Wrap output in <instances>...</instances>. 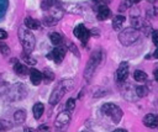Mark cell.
Returning a JSON list of instances; mask_svg holds the SVG:
<instances>
[{
    "mask_svg": "<svg viewBox=\"0 0 158 132\" xmlns=\"http://www.w3.org/2000/svg\"><path fill=\"white\" fill-rule=\"evenodd\" d=\"M49 39H51V42H52L54 46H60L62 42H63V37H62L58 32H52V33L49 35Z\"/></svg>",
    "mask_w": 158,
    "mask_h": 132,
    "instance_id": "ac0fdd59",
    "label": "cell"
},
{
    "mask_svg": "<svg viewBox=\"0 0 158 132\" xmlns=\"http://www.w3.org/2000/svg\"><path fill=\"white\" fill-rule=\"evenodd\" d=\"M11 128V125L7 121H0V132H4L5 130Z\"/></svg>",
    "mask_w": 158,
    "mask_h": 132,
    "instance_id": "4316f807",
    "label": "cell"
},
{
    "mask_svg": "<svg viewBox=\"0 0 158 132\" xmlns=\"http://www.w3.org/2000/svg\"><path fill=\"white\" fill-rule=\"evenodd\" d=\"M123 22H125V16H122V15H116V16L112 19V27H114L115 30H120V28L122 27Z\"/></svg>",
    "mask_w": 158,
    "mask_h": 132,
    "instance_id": "e0dca14e",
    "label": "cell"
},
{
    "mask_svg": "<svg viewBox=\"0 0 158 132\" xmlns=\"http://www.w3.org/2000/svg\"><path fill=\"white\" fill-rule=\"evenodd\" d=\"M25 132H31V131H30V130H27V131H25Z\"/></svg>",
    "mask_w": 158,
    "mask_h": 132,
    "instance_id": "74e56055",
    "label": "cell"
},
{
    "mask_svg": "<svg viewBox=\"0 0 158 132\" xmlns=\"http://www.w3.org/2000/svg\"><path fill=\"white\" fill-rule=\"evenodd\" d=\"M40 131H41V132H49V127L42 125V126H40Z\"/></svg>",
    "mask_w": 158,
    "mask_h": 132,
    "instance_id": "d6a6232c",
    "label": "cell"
},
{
    "mask_svg": "<svg viewBox=\"0 0 158 132\" xmlns=\"http://www.w3.org/2000/svg\"><path fill=\"white\" fill-rule=\"evenodd\" d=\"M153 74H154V79L158 81V65L156 67V69H154V72H153Z\"/></svg>",
    "mask_w": 158,
    "mask_h": 132,
    "instance_id": "e575fe53",
    "label": "cell"
},
{
    "mask_svg": "<svg viewBox=\"0 0 158 132\" xmlns=\"http://www.w3.org/2000/svg\"><path fill=\"white\" fill-rule=\"evenodd\" d=\"M116 75H117V80L118 81H123L126 80V78L128 76V64L126 62L121 63L117 72H116Z\"/></svg>",
    "mask_w": 158,
    "mask_h": 132,
    "instance_id": "9c48e42d",
    "label": "cell"
},
{
    "mask_svg": "<svg viewBox=\"0 0 158 132\" xmlns=\"http://www.w3.org/2000/svg\"><path fill=\"white\" fill-rule=\"evenodd\" d=\"M65 107H67V110H69V111H72V110H74V107H75V100L74 99H68V101H67V104H65Z\"/></svg>",
    "mask_w": 158,
    "mask_h": 132,
    "instance_id": "d4e9b609",
    "label": "cell"
},
{
    "mask_svg": "<svg viewBox=\"0 0 158 132\" xmlns=\"http://www.w3.org/2000/svg\"><path fill=\"white\" fill-rule=\"evenodd\" d=\"M110 16H111V10L106 5H101L98 10V20L104 21V20H107Z\"/></svg>",
    "mask_w": 158,
    "mask_h": 132,
    "instance_id": "7c38bea8",
    "label": "cell"
},
{
    "mask_svg": "<svg viewBox=\"0 0 158 132\" xmlns=\"http://www.w3.org/2000/svg\"><path fill=\"white\" fill-rule=\"evenodd\" d=\"M48 11H49V15H51L53 19H56L57 21H58V20H60V19H62V16H63V10H62L60 7H58L57 5L51 6V7L48 9Z\"/></svg>",
    "mask_w": 158,
    "mask_h": 132,
    "instance_id": "4fadbf2b",
    "label": "cell"
},
{
    "mask_svg": "<svg viewBox=\"0 0 158 132\" xmlns=\"http://www.w3.org/2000/svg\"><path fill=\"white\" fill-rule=\"evenodd\" d=\"M98 32H99V30H96V28L94 30V28H93V30L90 31V36H94V35H95V36H99V33H98Z\"/></svg>",
    "mask_w": 158,
    "mask_h": 132,
    "instance_id": "836d02e7",
    "label": "cell"
},
{
    "mask_svg": "<svg viewBox=\"0 0 158 132\" xmlns=\"http://www.w3.org/2000/svg\"><path fill=\"white\" fill-rule=\"evenodd\" d=\"M6 7H7V0H0V17L4 15Z\"/></svg>",
    "mask_w": 158,
    "mask_h": 132,
    "instance_id": "484cf974",
    "label": "cell"
},
{
    "mask_svg": "<svg viewBox=\"0 0 158 132\" xmlns=\"http://www.w3.org/2000/svg\"><path fill=\"white\" fill-rule=\"evenodd\" d=\"M14 120H15L16 123H22V122H25V120H26V113H25L22 110H19V111H16V112L14 113Z\"/></svg>",
    "mask_w": 158,
    "mask_h": 132,
    "instance_id": "ffe728a7",
    "label": "cell"
},
{
    "mask_svg": "<svg viewBox=\"0 0 158 132\" xmlns=\"http://www.w3.org/2000/svg\"><path fill=\"white\" fill-rule=\"evenodd\" d=\"M143 125L149 127V128H153V127H157L158 126V116L154 115V113H148L143 117Z\"/></svg>",
    "mask_w": 158,
    "mask_h": 132,
    "instance_id": "30bf717a",
    "label": "cell"
},
{
    "mask_svg": "<svg viewBox=\"0 0 158 132\" xmlns=\"http://www.w3.org/2000/svg\"><path fill=\"white\" fill-rule=\"evenodd\" d=\"M19 38H20V42L23 47V51L26 52H31L33 48H35V36L33 33L28 30V28H25V27H20L19 28Z\"/></svg>",
    "mask_w": 158,
    "mask_h": 132,
    "instance_id": "3957f363",
    "label": "cell"
},
{
    "mask_svg": "<svg viewBox=\"0 0 158 132\" xmlns=\"http://www.w3.org/2000/svg\"><path fill=\"white\" fill-rule=\"evenodd\" d=\"M133 1H139V0H133Z\"/></svg>",
    "mask_w": 158,
    "mask_h": 132,
    "instance_id": "ab89813d",
    "label": "cell"
},
{
    "mask_svg": "<svg viewBox=\"0 0 158 132\" xmlns=\"http://www.w3.org/2000/svg\"><path fill=\"white\" fill-rule=\"evenodd\" d=\"M69 48H70V51H72V52H74L77 56H79V53H78V49H77V47H75L73 43H70V44H69Z\"/></svg>",
    "mask_w": 158,
    "mask_h": 132,
    "instance_id": "1f68e13d",
    "label": "cell"
},
{
    "mask_svg": "<svg viewBox=\"0 0 158 132\" xmlns=\"http://www.w3.org/2000/svg\"><path fill=\"white\" fill-rule=\"evenodd\" d=\"M0 52H1L4 56H9V54H10V48H9L6 44L1 43V44H0Z\"/></svg>",
    "mask_w": 158,
    "mask_h": 132,
    "instance_id": "83f0119b",
    "label": "cell"
},
{
    "mask_svg": "<svg viewBox=\"0 0 158 132\" xmlns=\"http://www.w3.org/2000/svg\"><path fill=\"white\" fill-rule=\"evenodd\" d=\"M25 26L28 28V30H37L40 27V22L32 17H26L25 19Z\"/></svg>",
    "mask_w": 158,
    "mask_h": 132,
    "instance_id": "2e32d148",
    "label": "cell"
},
{
    "mask_svg": "<svg viewBox=\"0 0 158 132\" xmlns=\"http://www.w3.org/2000/svg\"><path fill=\"white\" fill-rule=\"evenodd\" d=\"M94 1H100V0H94Z\"/></svg>",
    "mask_w": 158,
    "mask_h": 132,
    "instance_id": "f35d334b",
    "label": "cell"
},
{
    "mask_svg": "<svg viewBox=\"0 0 158 132\" xmlns=\"http://www.w3.org/2000/svg\"><path fill=\"white\" fill-rule=\"evenodd\" d=\"M139 37V32L137 28L135 27H127L125 28L120 35H118V41L123 44V46H130L133 42H136Z\"/></svg>",
    "mask_w": 158,
    "mask_h": 132,
    "instance_id": "277c9868",
    "label": "cell"
},
{
    "mask_svg": "<svg viewBox=\"0 0 158 132\" xmlns=\"http://www.w3.org/2000/svg\"><path fill=\"white\" fill-rule=\"evenodd\" d=\"M101 59H102V53H101L100 49H96L91 53V56H90V58H89V60L85 65V70H84V76L88 81H90V79L94 75V72L96 70Z\"/></svg>",
    "mask_w": 158,
    "mask_h": 132,
    "instance_id": "7a4b0ae2",
    "label": "cell"
},
{
    "mask_svg": "<svg viewBox=\"0 0 158 132\" xmlns=\"http://www.w3.org/2000/svg\"><path fill=\"white\" fill-rule=\"evenodd\" d=\"M73 86H74V81L70 80V79L59 81L56 85V88L53 89V91H52V94L49 96V104L51 105H56L67 91H69L70 89H73Z\"/></svg>",
    "mask_w": 158,
    "mask_h": 132,
    "instance_id": "6da1fadb",
    "label": "cell"
},
{
    "mask_svg": "<svg viewBox=\"0 0 158 132\" xmlns=\"http://www.w3.org/2000/svg\"><path fill=\"white\" fill-rule=\"evenodd\" d=\"M7 38V32L4 30H0V39H5Z\"/></svg>",
    "mask_w": 158,
    "mask_h": 132,
    "instance_id": "4dcf8cb0",
    "label": "cell"
},
{
    "mask_svg": "<svg viewBox=\"0 0 158 132\" xmlns=\"http://www.w3.org/2000/svg\"><path fill=\"white\" fill-rule=\"evenodd\" d=\"M69 122H70V113H69V110H67V111H62L58 113L54 121V126L59 131H64L68 127Z\"/></svg>",
    "mask_w": 158,
    "mask_h": 132,
    "instance_id": "8992f818",
    "label": "cell"
},
{
    "mask_svg": "<svg viewBox=\"0 0 158 132\" xmlns=\"http://www.w3.org/2000/svg\"><path fill=\"white\" fill-rule=\"evenodd\" d=\"M131 5H132V4H131V1L126 0V1H123V2H122V5L120 6V9H118V10H120V11H122V10H126V9H127V7H130Z\"/></svg>",
    "mask_w": 158,
    "mask_h": 132,
    "instance_id": "f546056e",
    "label": "cell"
},
{
    "mask_svg": "<svg viewBox=\"0 0 158 132\" xmlns=\"http://www.w3.org/2000/svg\"><path fill=\"white\" fill-rule=\"evenodd\" d=\"M136 94H137L138 97H143V96H146L148 94V90L144 86H137L136 88Z\"/></svg>",
    "mask_w": 158,
    "mask_h": 132,
    "instance_id": "cb8c5ba5",
    "label": "cell"
},
{
    "mask_svg": "<svg viewBox=\"0 0 158 132\" xmlns=\"http://www.w3.org/2000/svg\"><path fill=\"white\" fill-rule=\"evenodd\" d=\"M21 58L25 60V63H27V64H30V65H35V64L37 63L35 58H32L31 56H28V53H25V52L21 54Z\"/></svg>",
    "mask_w": 158,
    "mask_h": 132,
    "instance_id": "7402d4cb",
    "label": "cell"
},
{
    "mask_svg": "<svg viewBox=\"0 0 158 132\" xmlns=\"http://www.w3.org/2000/svg\"><path fill=\"white\" fill-rule=\"evenodd\" d=\"M32 111H33V116H35V118L38 120V118L42 116L43 111H44V106H43V104H42V102H36V104L33 105V107H32Z\"/></svg>",
    "mask_w": 158,
    "mask_h": 132,
    "instance_id": "9a60e30c",
    "label": "cell"
},
{
    "mask_svg": "<svg viewBox=\"0 0 158 132\" xmlns=\"http://www.w3.org/2000/svg\"><path fill=\"white\" fill-rule=\"evenodd\" d=\"M14 70H15V73H16L17 75H21V76H23V75H26V74L28 73V70H27L26 65H25V64H22V63H20V62H17V60H15Z\"/></svg>",
    "mask_w": 158,
    "mask_h": 132,
    "instance_id": "5bb4252c",
    "label": "cell"
},
{
    "mask_svg": "<svg viewBox=\"0 0 158 132\" xmlns=\"http://www.w3.org/2000/svg\"><path fill=\"white\" fill-rule=\"evenodd\" d=\"M114 132H127L126 130H123V128H117V130H115Z\"/></svg>",
    "mask_w": 158,
    "mask_h": 132,
    "instance_id": "d590c367",
    "label": "cell"
},
{
    "mask_svg": "<svg viewBox=\"0 0 158 132\" xmlns=\"http://www.w3.org/2000/svg\"><path fill=\"white\" fill-rule=\"evenodd\" d=\"M30 79H31V83L33 85H40L41 81H42V79H43V75H42V73L40 70L31 69L30 70Z\"/></svg>",
    "mask_w": 158,
    "mask_h": 132,
    "instance_id": "8fae6325",
    "label": "cell"
},
{
    "mask_svg": "<svg viewBox=\"0 0 158 132\" xmlns=\"http://www.w3.org/2000/svg\"><path fill=\"white\" fill-rule=\"evenodd\" d=\"M153 57H154V58H158V48L154 51V53H153Z\"/></svg>",
    "mask_w": 158,
    "mask_h": 132,
    "instance_id": "8d00e7d4",
    "label": "cell"
},
{
    "mask_svg": "<svg viewBox=\"0 0 158 132\" xmlns=\"http://www.w3.org/2000/svg\"><path fill=\"white\" fill-rule=\"evenodd\" d=\"M74 36L78 37L83 44H86L89 37H90V31L86 30V27L84 25H78L75 28H74Z\"/></svg>",
    "mask_w": 158,
    "mask_h": 132,
    "instance_id": "52a82bcc",
    "label": "cell"
},
{
    "mask_svg": "<svg viewBox=\"0 0 158 132\" xmlns=\"http://www.w3.org/2000/svg\"><path fill=\"white\" fill-rule=\"evenodd\" d=\"M152 41H153V43L158 47V30H154V31L152 32Z\"/></svg>",
    "mask_w": 158,
    "mask_h": 132,
    "instance_id": "f1b7e54d",
    "label": "cell"
},
{
    "mask_svg": "<svg viewBox=\"0 0 158 132\" xmlns=\"http://www.w3.org/2000/svg\"><path fill=\"white\" fill-rule=\"evenodd\" d=\"M104 115H106L114 123H118L122 117V110L115 104H105L101 107Z\"/></svg>",
    "mask_w": 158,
    "mask_h": 132,
    "instance_id": "5b68a950",
    "label": "cell"
},
{
    "mask_svg": "<svg viewBox=\"0 0 158 132\" xmlns=\"http://www.w3.org/2000/svg\"><path fill=\"white\" fill-rule=\"evenodd\" d=\"M42 21H43V23H44L46 26H53V25H56V22H57V20H56V19H53L51 15L44 16Z\"/></svg>",
    "mask_w": 158,
    "mask_h": 132,
    "instance_id": "603a6c76",
    "label": "cell"
},
{
    "mask_svg": "<svg viewBox=\"0 0 158 132\" xmlns=\"http://www.w3.org/2000/svg\"><path fill=\"white\" fill-rule=\"evenodd\" d=\"M133 78L136 81H143L147 79V74L143 72V70H136L133 73Z\"/></svg>",
    "mask_w": 158,
    "mask_h": 132,
    "instance_id": "44dd1931",
    "label": "cell"
},
{
    "mask_svg": "<svg viewBox=\"0 0 158 132\" xmlns=\"http://www.w3.org/2000/svg\"><path fill=\"white\" fill-rule=\"evenodd\" d=\"M42 75H43V79H44V83H46V84H49V83L54 79V74L52 73V70H51L49 68H46V69L43 70Z\"/></svg>",
    "mask_w": 158,
    "mask_h": 132,
    "instance_id": "d6986e66",
    "label": "cell"
},
{
    "mask_svg": "<svg viewBox=\"0 0 158 132\" xmlns=\"http://www.w3.org/2000/svg\"><path fill=\"white\" fill-rule=\"evenodd\" d=\"M65 47H63V46H58L57 48H54L52 52H51V54L48 56L49 58H52L56 63H60L62 60H63V58H64V56H65Z\"/></svg>",
    "mask_w": 158,
    "mask_h": 132,
    "instance_id": "ba28073f",
    "label": "cell"
}]
</instances>
